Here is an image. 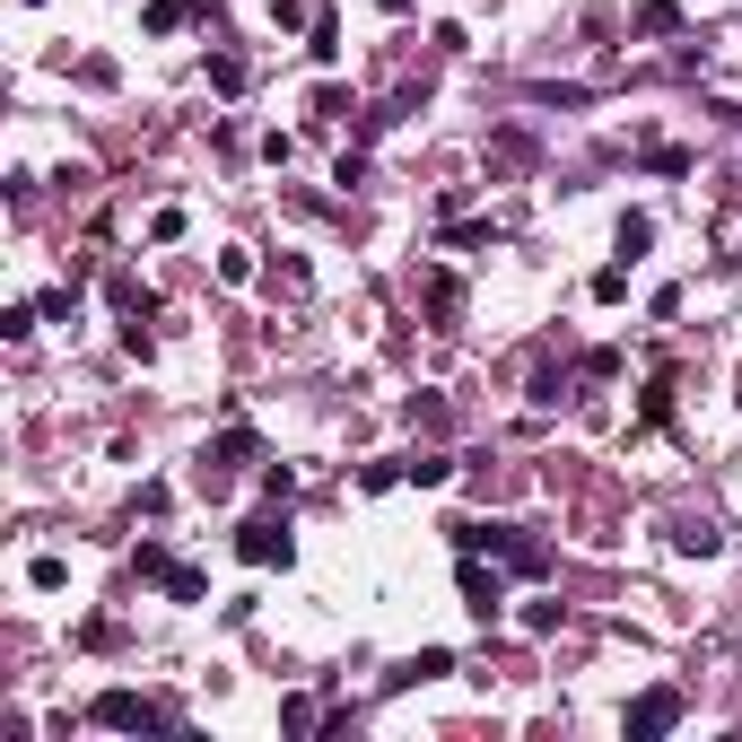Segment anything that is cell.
Instances as JSON below:
<instances>
[{"instance_id":"cell-8","label":"cell","mask_w":742,"mask_h":742,"mask_svg":"<svg viewBox=\"0 0 742 742\" xmlns=\"http://www.w3.org/2000/svg\"><path fill=\"white\" fill-rule=\"evenodd\" d=\"M131 568H140V577H149V586H166V568H175V559H166V550H157V542H140V559H131Z\"/></svg>"},{"instance_id":"cell-1","label":"cell","mask_w":742,"mask_h":742,"mask_svg":"<svg viewBox=\"0 0 742 742\" xmlns=\"http://www.w3.org/2000/svg\"><path fill=\"white\" fill-rule=\"evenodd\" d=\"M88 717H97L106 734H157V725H166V708H149L140 690H106V699H97Z\"/></svg>"},{"instance_id":"cell-2","label":"cell","mask_w":742,"mask_h":742,"mask_svg":"<svg viewBox=\"0 0 742 742\" xmlns=\"http://www.w3.org/2000/svg\"><path fill=\"white\" fill-rule=\"evenodd\" d=\"M288 550H297V542H288L280 515H253L245 533H237V559H253V568H288Z\"/></svg>"},{"instance_id":"cell-3","label":"cell","mask_w":742,"mask_h":742,"mask_svg":"<svg viewBox=\"0 0 742 742\" xmlns=\"http://www.w3.org/2000/svg\"><path fill=\"white\" fill-rule=\"evenodd\" d=\"M463 603H472V620H498V612H506V577L481 568L472 550H463Z\"/></svg>"},{"instance_id":"cell-6","label":"cell","mask_w":742,"mask_h":742,"mask_svg":"<svg viewBox=\"0 0 742 742\" xmlns=\"http://www.w3.org/2000/svg\"><path fill=\"white\" fill-rule=\"evenodd\" d=\"M637 26H646V35H673V26H681V9H673V0H646V9H637Z\"/></svg>"},{"instance_id":"cell-7","label":"cell","mask_w":742,"mask_h":742,"mask_svg":"<svg viewBox=\"0 0 742 742\" xmlns=\"http://www.w3.org/2000/svg\"><path fill=\"white\" fill-rule=\"evenodd\" d=\"M646 245H655V228H646V219H620V262H637Z\"/></svg>"},{"instance_id":"cell-5","label":"cell","mask_w":742,"mask_h":742,"mask_svg":"<svg viewBox=\"0 0 742 742\" xmlns=\"http://www.w3.org/2000/svg\"><path fill=\"white\" fill-rule=\"evenodd\" d=\"M193 9H201V0H149V35H175Z\"/></svg>"},{"instance_id":"cell-10","label":"cell","mask_w":742,"mask_h":742,"mask_svg":"<svg viewBox=\"0 0 742 742\" xmlns=\"http://www.w3.org/2000/svg\"><path fill=\"white\" fill-rule=\"evenodd\" d=\"M437 673H455V655H446V646H428V655H411V681H437Z\"/></svg>"},{"instance_id":"cell-4","label":"cell","mask_w":742,"mask_h":742,"mask_svg":"<svg viewBox=\"0 0 742 742\" xmlns=\"http://www.w3.org/2000/svg\"><path fill=\"white\" fill-rule=\"evenodd\" d=\"M664 725H681V699H673V690H646V699L629 708V734H664Z\"/></svg>"},{"instance_id":"cell-9","label":"cell","mask_w":742,"mask_h":742,"mask_svg":"<svg viewBox=\"0 0 742 742\" xmlns=\"http://www.w3.org/2000/svg\"><path fill=\"white\" fill-rule=\"evenodd\" d=\"M166 594L175 603H201V568H166Z\"/></svg>"},{"instance_id":"cell-11","label":"cell","mask_w":742,"mask_h":742,"mask_svg":"<svg viewBox=\"0 0 742 742\" xmlns=\"http://www.w3.org/2000/svg\"><path fill=\"white\" fill-rule=\"evenodd\" d=\"M594 297L612 306V297H629V262H612V271H594Z\"/></svg>"}]
</instances>
